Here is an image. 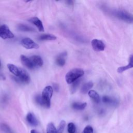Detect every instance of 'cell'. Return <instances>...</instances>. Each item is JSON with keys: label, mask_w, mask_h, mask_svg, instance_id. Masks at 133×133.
<instances>
[{"label": "cell", "mask_w": 133, "mask_h": 133, "mask_svg": "<svg viewBox=\"0 0 133 133\" xmlns=\"http://www.w3.org/2000/svg\"><path fill=\"white\" fill-rule=\"evenodd\" d=\"M84 74V71L81 68H74L70 70L65 75V80L68 84H71Z\"/></svg>", "instance_id": "obj_1"}, {"label": "cell", "mask_w": 133, "mask_h": 133, "mask_svg": "<svg viewBox=\"0 0 133 133\" xmlns=\"http://www.w3.org/2000/svg\"><path fill=\"white\" fill-rule=\"evenodd\" d=\"M53 90V88L51 86H47L43 90L41 95L43 107L46 108H50Z\"/></svg>", "instance_id": "obj_2"}, {"label": "cell", "mask_w": 133, "mask_h": 133, "mask_svg": "<svg viewBox=\"0 0 133 133\" xmlns=\"http://www.w3.org/2000/svg\"><path fill=\"white\" fill-rule=\"evenodd\" d=\"M113 15L120 20L129 23H133V15L124 10H115Z\"/></svg>", "instance_id": "obj_3"}, {"label": "cell", "mask_w": 133, "mask_h": 133, "mask_svg": "<svg viewBox=\"0 0 133 133\" xmlns=\"http://www.w3.org/2000/svg\"><path fill=\"white\" fill-rule=\"evenodd\" d=\"M14 80L19 83L28 84L30 82V77L28 73L23 69L20 68V73L18 76L14 77Z\"/></svg>", "instance_id": "obj_4"}, {"label": "cell", "mask_w": 133, "mask_h": 133, "mask_svg": "<svg viewBox=\"0 0 133 133\" xmlns=\"http://www.w3.org/2000/svg\"><path fill=\"white\" fill-rule=\"evenodd\" d=\"M0 37L4 39L12 38L14 35L7 25L3 24L0 26Z\"/></svg>", "instance_id": "obj_5"}, {"label": "cell", "mask_w": 133, "mask_h": 133, "mask_svg": "<svg viewBox=\"0 0 133 133\" xmlns=\"http://www.w3.org/2000/svg\"><path fill=\"white\" fill-rule=\"evenodd\" d=\"M21 45L28 49H38L39 45L29 37H25L21 41Z\"/></svg>", "instance_id": "obj_6"}, {"label": "cell", "mask_w": 133, "mask_h": 133, "mask_svg": "<svg viewBox=\"0 0 133 133\" xmlns=\"http://www.w3.org/2000/svg\"><path fill=\"white\" fill-rule=\"evenodd\" d=\"M93 49L96 51H103L105 49V45L104 43L99 39H94L91 42Z\"/></svg>", "instance_id": "obj_7"}, {"label": "cell", "mask_w": 133, "mask_h": 133, "mask_svg": "<svg viewBox=\"0 0 133 133\" xmlns=\"http://www.w3.org/2000/svg\"><path fill=\"white\" fill-rule=\"evenodd\" d=\"M20 59L22 63L29 69L32 70L35 68L30 58H28L23 55H21L20 56Z\"/></svg>", "instance_id": "obj_8"}, {"label": "cell", "mask_w": 133, "mask_h": 133, "mask_svg": "<svg viewBox=\"0 0 133 133\" xmlns=\"http://www.w3.org/2000/svg\"><path fill=\"white\" fill-rule=\"evenodd\" d=\"M29 21L31 23L33 24L34 25H35L37 27L39 31L42 32H44V28L43 26V23L41 21V20L37 17H32L29 20Z\"/></svg>", "instance_id": "obj_9"}, {"label": "cell", "mask_w": 133, "mask_h": 133, "mask_svg": "<svg viewBox=\"0 0 133 133\" xmlns=\"http://www.w3.org/2000/svg\"><path fill=\"white\" fill-rule=\"evenodd\" d=\"M102 100L104 103L110 106H116L118 104V101L115 98L108 96H103Z\"/></svg>", "instance_id": "obj_10"}, {"label": "cell", "mask_w": 133, "mask_h": 133, "mask_svg": "<svg viewBox=\"0 0 133 133\" xmlns=\"http://www.w3.org/2000/svg\"><path fill=\"white\" fill-rule=\"evenodd\" d=\"M67 56L66 51H64L60 54L56 58V64L59 66H63L65 64V60Z\"/></svg>", "instance_id": "obj_11"}, {"label": "cell", "mask_w": 133, "mask_h": 133, "mask_svg": "<svg viewBox=\"0 0 133 133\" xmlns=\"http://www.w3.org/2000/svg\"><path fill=\"white\" fill-rule=\"evenodd\" d=\"M26 119L28 123L31 126L36 127L38 125V121L34 114L31 112H29L26 116Z\"/></svg>", "instance_id": "obj_12"}, {"label": "cell", "mask_w": 133, "mask_h": 133, "mask_svg": "<svg viewBox=\"0 0 133 133\" xmlns=\"http://www.w3.org/2000/svg\"><path fill=\"white\" fill-rule=\"evenodd\" d=\"M30 58L35 68L41 67L43 65V60L39 56L33 55Z\"/></svg>", "instance_id": "obj_13"}, {"label": "cell", "mask_w": 133, "mask_h": 133, "mask_svg": "<svg viewBox=\"0 0 133 133\" xmlns=\"http://www.w3.org/2000/svg\"><path fill=\"white\" fill-rule=\"evenodd\" d=\"M132 68H133V54L130 55L129 56L128 64L125 66H122L118 68L117 71L120 73Z\"/></svg>", "instance_id": "obj_14"}, {"label": "cell", "mask_w": 133, "mask_h": 133, "mask_svg": "<svg viewBox=\"0 0 133 133\" xmlns=\"http://www.w3.org/2000/svg\"><path fill=\"white\" fill-rule=\"evenodd\" d=\"M89 97L96 103H99L100 101V98L99 94L94 90H90L88 92Z\"/></svg>", "instance_id": "obj_15"}, {"label": "cell", "mask_w": 133, "mask_h": 133, "mask_svg": "<svg viewBox=\"0 0 133 133\" xmlns=\"http://www.w3.org/2000/svg\"><path fill=\"white\" fill-rule=\"evenodd\" d=\"M7 68L9 71L15 76H18L19 75L20 68H18L15 65L11 63H8L7 64Z\"/></svg>", "instance_id": "obj_16"}, {"label": "cell", "mask_w": 133, "mask_h": 133, "mask_svg": "<svg viewBox=\"0 0 133 133\" xmlns=\"http://www.w3.org/2000/svg\"><path fill=\"white\" fill-rule=\"evenodd\" d=\"M93 85L94 84L92 82H88L87 83H86L81 87V92L83 94H85L87 93L90 90V89L93 87Z\"/></svg>", "instance_id": "obj_17"}, {"label": "cell", "mask_w": 133, "mask_h": 133, "mask_svg": "<svg viewBox=\"0 0 133 133\" xmlns=\"http://www.w3.org/2000/svg\"><path fill=\"white\" fill-rule=\"evenodd\" d=\"M57 39V37L51 34H44L38 37L40 41H53Z\"/></svg>", "instance_id": "obj_18"}, {"label": "cell", "mask_w": 133, "mask_h": 133, "mask_svg": "<svg viewBox=\"0 0 133 133\" xmlns=\"http://www.w3.org/2000/svg\"><path fill=\"white\" fill-rule=\"evenodd\" d=\"M87 105V103L86 102L84 103H78V102H74L72 104V107L73 109L77 110H84Z\"/></svg>", "instance_id": "obj_19"}, {"label": "cell", "mask_w": 133, "mask_h": 133, "mask_svg": "<svg viewBox=\"0 0 133 133\" xmlns=\"http://www.w3.org/2000/svg\"><path fill=\"white\" fill-rule=\"evenodd\" d=\"M18 29L21 31H23V32L34 31V29L24 24H19L18 25Z\"/></svg>", "instance_id": "obj_20"}, {"label": "cell", "mask_w": 133, "mask_h": 133, "mask_svg": "<svg viewBox=\"0 0 133 133\" xmlns=\"http://www.w3.org/2000/svg\"><path fill=\"white\" fill-rule=\"evenodd\" d=\"M46 133H58L57 129L52 123H49L47 125Z\"/></svg>", "instance_id": "obj_21"}, {"label": "cell", "mask_w": 133, "mask_h": 133, "mask_svg": "<svg viewBox=\"0 0 133 133\" xmlns=\"http://www.w3.org/2000/svg\"><path fill=\"white\" fill-rule=\"evenodd\" d=\"M80 83H81V80L78 78L72 83V85H71V88H70L71 92L72 94H74V92H75V91H76L77 89L78 88V87L80 84Z\"/></svg>", "instance_id": "obj_22"}, {"label": "cell", "mask_w": 133, "mask_h": 133, "mask_svg": "<svg viewBox=\"0 0 133 133\" xmlns=\"http://www.w3.org/2000/svg\"><path fill=\"white\" fill-rule=\"evenodd\" d=\"M76 131V127L75 124L70 122L68 125V133H75Z\"/></svg>", "instance_id": "obj_23"}, {"label": "cell", "mask_w": 133, "mask_h": 133, "mask_svg": "<svg viewBox=\"0 0 133 133\" xmlns=\"http://www.w3.org/2000/svg\"><path fill=\"white\" fill-rule=\"evenodd\" d=\"M65 126V121L64 120H61L58 127V129H57L58 133H62L64 130Z\"/></svg>", "instance_id": "obj_24"}, {"label": "cell", "mask_w": 133, "mask_h": 133, "mask_svg": "<svg viewBox=\"0 0 133 133\" xmlns=\"http://www.w3.org/2000/svg\"><path fill=\"white\" fill-rule=\"evenodd\" d=\"M93 132L94 130L92 127L90 125H87L84 128L82 133H93Z\"/></svg>", "instance_id": "obj_25"}, {"label": "cell", "mask_w": 133, "mask_h": 133, "mask_svg": "<svg viewBox=\"0 0 133 133\" xmlns=\"http://www.w3.org/2000/svg\"><path fill=\"white\" fill-rule=\"evenodd\" d=\"M35 100L36 103H37L38 105L42 106V96L41 95H37L35 97Z\"/></svg>", "instance_id": "obj_26"}, {"label": "cell", "mask_w": 133, "mask_h": 133, "mask_svg": "<svg viewBox=\"0 0 133 133\" xmlns=\"http://www.w3.org/2000/svg\"><path fill=\"white\" fill-rule=\"evenodd\" d=\"M2 127L3 128V130H5V131H7V132H8L9 133H11V130H10L9 127L8 126H7L6 125L2 124Z\"/></svg>", "instance_id": "obj_27"}, {"label": "cell", "mask_w": 133, "mask_h": 133, "mask_svg": "<svg viewBox=\"0 0 133 133\" xmlns=\"http://www.w3.org/2000/svg\"><path fill=\"white\" fill-rule=\"evenodd\" d=\"M65 2L68 5L72 6L74 4V0H65Z\"/></svg>", "instance_id": "obj_28"}, {"label": "cell", "mask_w": 133, "mask_h": 133, "mask_svg": "<svg viewBox=\"0 0 133 133\" xmlns=\"http://www.w3.org/2000/svg\"><path fill=\"white\" fill-rule=\"evenodd\" d=\"M53 87H54V89L55 90V91H58L59 90V85L57 84H56V83L54 84H53Z\"/></svg>", "instance_id": "obj_29"}, {"label": "cell", "mask_w": 133, "mask_h": 133, "mask_svg": "<svg viewBox=\"0 0 133 133\" xmlns=\"http://www.w3.org/2000/svg\"><path fill=\"white\" fill-rule=\"evenodd\" d=\"M30 133H38V132H37L35 129H32L30 131Z\"/></svg>", "instance_id": "obj_30"}, {"label": "cell", "mask_w": 133, "mask_h": 133, "mask_svg": "<svg viewBox=\"0 0 133 133\" xmlns=\"http://www.w3.org/2000/svg\"><path fill=\"white\" fill-rule=\"evenodd\" d=\"M25 1V2H30V1H32V0H24Z\"/></svg>", "instance_id": "obj_31"}, {"label": "cell", "mask_w": 133, "mask_h": 133, "mask_svg": "<svg viewBox=\"0 0 133 133\" xmlns=\"http://www.w3.org/2000/svg\"><path fill=\"white\" fill-rule=\"evenodd\" d=\"M1 61H0V66H1Z\"/></svg>", "instance_id": "obj_32"}, {"label": "cell", "mask_w": 133, "mask_h": 133, "mask_svg": "<svg viewBox=\"0 0 133 133\" xmlns=\"http://www.w3.org/2000/svg\"><path fill=\"white\" fill-rule=\"evenodd\" d=\"M56 1H58V0H56Z\"/></svg>", "instance_id": "obj_33"}]
</instances>
